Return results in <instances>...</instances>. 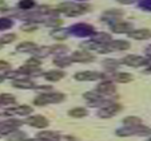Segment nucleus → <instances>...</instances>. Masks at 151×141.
<instances>
[{
    "instance_id": "473e14b6",
    "label": "nucleus",
    "mask_w": 151,
    "mask_h": 141,
    "mask_svg": "<svg viewBox=\"0 0 151 141\" xmlns=\"http://www.w3.org/2000/svg\"><path fill=\"white\" fill-rule=\"evenodd\" d=\"M12 27V20L8 17H0V30H8Z\"/></svg>"
},
{
    "instance_id": "412c9836",
    "label": "nucleus",
    "mask_w": 151,
    "mask_h": 141,
    "mask_svg": "<svg viewBox=\"0 0 151 141\" xmlns=\"http://www.w3.org/2000/svg\"><path fill=\"white\" fill-rule=\"evenodd\" d=\"M19 71L22 73L23 75H39V74H42V70H40L39 67L28 66V65H26V66H22L19 69Z\"/></svg>"
},
{
    "instance_id": "f704fd0d",
    "label": "nucleus",
    "mask_w": 151,
    "mask_h": 141,
    "mask_svg": "<svg viewBox=\"0 0 151 141\" xmlns=\"http://www.w3.org/2000/svg\"><path fill=\"white\" fill-rule=\"evenodd\" d=\"M16 39V35L15 34H7V35H3L0 38V43L1 44H6V43H11L14 40Z\"/></svg>"
},
{
    "instance_id": "e433bc0d",
    "label": "nucleus",
    "mask_w": 151,
    "mask_h": 141,
    "mask_svg": "<svg viewBox=\"0 0 151 141\" xmlns=\"http://www.w3.org/2000/svg\"><path fill=\"white\" fill-rule=\"evenodd\" d=\"M139 7L143 9H147V11H151V0H140Z\"/></svg>"
},
{
    "instance_id": "393cba45",
    "label": "nucleus",
    "mask_w": 151,
    "mask_h": 141,
    "mask_svg": "<svg viewBox=\"0 0 151 141\" xmlns=\"http://www.w3.org/2000/svg\"><path fill=\"white\" fill-rule=\"evenodd\" d=\"M35 49H36V44L32 42H23L16 47V50L20 52H32Z\"/></svg>"
},
{
    "instance_id": "a211bd4d",
    "label": "nucleus",
    "mask_w": 151,
    "mask_h": 141,
    "mask_svg": "<svg viewBox=\"0 0 151 141\" xmlns=\"http://www.w3.org/2000/svg\"><path fill=\"white\" fill-rule=\"evenodd\" d=\"M12 85H14L15 87H17V89H34L35 87V84L32 82V81L29 79H15L14 82H12Z\"/></svg>"
},
{
    "instance_id": "9b49d317",
    "label": "nucleus",
    "mask_w": 151,
    "mask_h": 141,
    "mask_svg": "<svg viewBox=\"0 0 151 141\" xmlns=\"http://www.w3.org/2000/svg\"><path fill=\"white\" fill-rule=\"evenodd\" d=\"M70 58H71L72 62H82V63L94 60V55H91L87 51H75L72 52V55Z\"/></svg>"
},
{
    "instance_id": "39448f33",
    "label": "nucleus",
    "mask_w": 151,
    "mask_h": 141,
    "mask_svg": "<svg viewBox=\"0 0 151 141\" xmlns=\"http://www.w3.org/2000/svg\"><path fill=\"white\" fill-rule=\"evenodd\" d=\"M120 110H122V106H120L119 104L112 102V104L107 105V106H103L102 109L98 112V116H99L100 118H111L112 116L118 114Z\"/></svg>"
},
{
    "instance_id": "a18cd8bd",
    "label": "nucleus",
    "mask_w": 151,
    "mask_h": 141,
    "mask_svg": "<svg viewBox=\"0 0 151 141\" xmlns=\"http://www.w3.org/2000/svg\"><path fill=\"white\" fill-rule=\"evenodd\" d=\"M147 71H151V63H150V67H148V70H147Z\"/></svg>"
},
{
    "instance_id": "bb28decb",
    "label": "nucleus",
    "mask_w": 151,
    "mask_h": 141,
    "mask_svg": "<svg viewBox=\"0 0 151 141\" xmlns=\"http://www.w3.org/2000/svg\"><path fill=\"white\" fill-rule=\"evenodd\" d=\"M114 81L119 82V84H127V82H131L132 81V75L127 74V73H119V74H114L112 75Z\"/></svg>"
},
{
    "instance_id": "f257e3e1",
    "label": "nucleus",
    "mask_w": 151,
    "mask_h": 141,
    "mask_svg": "<svg viewBox=\"0 0 151 141\" xmlns=\"http://www.w3.org/2000/svg\"><path fill=\"white\" fill-rule=\"evenodd\" d=\"M64 100V94L62 93H46V94H42L34 100V104L37 106H42V105H48V104H58V102H62Z\"/></svg>"
},
{
    "instance_id": "f3484780",
    "label": "nucleus",
    "mask_w": 151,
    "mask_h": 141,
    "mask_svg": "<svg viewBox=\"0 0 151 141\" xmlns=\"http://www.w3.org/2000/svg\"><path fill=\"white\" fill-rule=\"evenodd\" d=\"M32 112V109L29 106H17L15 109H7L6 110V114L7 116H11V114H19V116H27Z\"/></svg>"
},
{
    "instance_id": "7ed1b4c3",
    "label": "nucleus",
    "mask_w": 151,
    "mask_h": 141,
    "mask_svg": "<svg viewBox=\"0 0 151 141\" xmlns=\"http://www.w3.org/2000/svg\"><path fill=\"white\" fill-rule=\"evenodd\" d=\"M148 133H151V129H148V128H146V126H142V125L126 126V128H123V129L116 130V134L122 136V137H126V136H134V134L145 136V134H148Z\"/></svg>"
},
{
    "instance_id": "5701e85b",
    "label": "nucleus",
    "mask_w": 151,
    "mask_h": 141,
    "mask_svg": "<svg viewBox=\"0 0 151 141\" xmlns=\"http://www.w3.org/2000/svg\"><path fill=\"white\" fill-rule=\"evenodd\" d=\"M54 63L59 67H66V66H70L72 63V60L70 57H66V55H58L56 58L54 59Z\"/></svg>"
},
{
    "instance_id": "a19ab883",
    "label": "nucleus",
    "mask_w": 151,
    "mask_h": 141,
    "mask_svg": "<svg viewBox=\"0 0 151 141\" xmlns=\"http://www.w3.org/2000/svg\"><path fill=\"white\" fill-rule=\"evenodd\" d=\"M118 1L122 4H131V3H134L135 0H118Z\"/></svg>"
},
{
    "instance_id": "dca6fc26",
    "label": "nucleus",
    "mask_w": 151,
    "mask_h": 141,
    "mask_svg": "<svg viewBox=\"0 0 151 141\" xmlns=\"http://www.w3.org/2000/svg\"><path fill=\"white\" fill-rule=\"evenodd\" d=\"M130 34V36L132 38V39H137V40H145V39H148V38H151V31L150 30H134V31L128 32Z\"/></svg>"
},
{
    "instance_id": "b1692460",
    "label": "nucleus",
    "mask_w": 151,
    "mask_h": 141,
    "mask_svg": "<svg viewBox=\"0 0 151 141\" xmlns=\"http://www.w3.org/2000/svg\"><path fill=\"white\" fill-rule=\"evenodd\" d=\"M63 77H64V71H62V70H51V71L44 74V78L48 81H59Z\"/></svg>"
},
{
    "instance_id": "de8ad7c7",
    "label": "nucleus",
    "mask_w": 151,
    "mask_h": 141,
    "mask_svg": "<svg viewBox=\"0 0 151 141\" xmlns=\"http://www.w3.org/2000/svg\"><path fill=\"white\" fill-rule=\"evenodd\" d=\"M147 141H151V138H150V140H147Z\"/></svg>"
},
{
    "instance_id": "09e8293b",
    "label": "nucleus",
    "mask_w": 151,
    "mask_h": 141,
    "mask_svg": "<svg viewBox=\"0 0 151 141\" xmlns=\"http://www.w3.org/2000/svg\"><path fill=\"white\" fill-rule=\"evenodd\" d=\"M79 1H83V0H79Z\"/></svg>"
},
{
    "instance_id": "49530a36",
    "label": "nucleus",
    "mask_w": 151,
    "mask_h": 141,
    "mask_svg": "<svg viewBox=\"0 0 151 141\" xmlns=\"http://www.w3.org/2000/svg\"><path fill=\"white\" fill-rule=\"evenodd\" d=\"M0 49H1V43H0Z\"/></svg>"
},
{
    "instance_id": "c03bdc74",
    "label": "nucleus",
    "mask_w": 151,
    "mask_h": 141,
    "mask_svg": "<svg viewBox=\"0 0 151 141\" xmlns=\"http://www.w3.org/2000/svg\"><path fill=\"white\" fill-rule=\"evenodd\" d=\"M3 81H4V78H3V77H0V84H1Z\"/></svg>"
},
{
    "instance_id": "79ce46f5",
    "label": "nucleus",
    "mask_w": 151,
    "mask_h": 141,
    "mask_svg": "<svg viewBox=\"0 0 151 141\" xmlns=\"http://www.w3.org/2000/svg\"><path fill=\"white\" fill-rule=\"evenodd\" d=\"M6 8H7L6 3H4V1H1V0H0V9H6Z\"/></svg>"
},
{
    "instance_id": "aec40b11",
    "label": "nucleus",
    "mask_w": 151,
    "mask_h": 141,
    "mask_svg": "<svg viewBox=\"0 0 151 141\" xmlns=\"http://www.w3.org/2000/svg\"><path fill=\"white\" fill-rule=\"evenodd\" d=\"M32 52H34L35 58H37V59H42V58L48 57V55L52 52V49H51V47H47V46L36 47V49H35Z\"/></svg>"
},
{
    "instance_id": "7c9ffc66",
    "label": "nucleus",
    "mask_w": 151,
    "mask_h": 141,
    "mask_svg": "<svg viewBox=\"0 0 151 141\" xmlns=\"http://www.w3.org/2000/svg\"><path fill=\"white\" fill-rule=\"evenodd\" d=\"M70 116L71 117H76V118L84 117V116H87V110L84 108H75V109L70 110Z\"/></svg>"
},
{
    "instance_id": "9d476101",
    "label": "nucleus",
    "mask_w": 151,
    "mask_h": 141,
    "mask_svg": "<svg viewBox=\"0 0 151 141\" xmlns=\"http://www.w3.org/2000/svg\"><path fill=\"white\" fill-rule=\"evenodd\" d=\"M96 93H99L100 95H111L115 93V86L112 82H110V81H104V82L98 85Z\"/></svg>"
},
{
    "instance_id": "cd10ccee",
    "label": "nucleus",
    "mask_w": 151,
    "mask_h": 141,
    "mask_svg": "<svg viewBox=\"0 0 151 141\" xmlns=\"http://www.w3.org/2000/svg\"><path fill=\"white\" fill-rule=\"evenodd\" d=\"M51 35L55 38V39L63 40V39H66V38L68 36V30H66V28H56V30H54V31L51 32Z\"/></svg>"
},
{
    "instance_id": "4be33fe9",
    "label": "nucleus",
    "mask_w": 151,
    "mask_h": 141,
    "mask_svg": "<svg viewBox=\"0 0 151 141\" xmlns=\"http://www.w3.org/2000/svg\"><path fill=\"white\" fill-rule=\"evenodd\" d=\"M92 40L99 44H107L111 42V36L109 34H106V32H99V34H94Z\"/></svg>"
},
{
    "instance_id": "2eb2a0df",
    "label": "nucleus",
    "mask_w": 151,
    "mask_h": 141,
    "mask_svg": "<svg viewBox=\"0 0 151 141\" xmlns=\"http://www.w3.org/2000/svg\"><path fill=\"white\" fill-rule=\"evenodd\" d=\"M111 28H112V31L116 32V34L131 32L132 31V26L130 23H126V22H116V23L111 24Z\"/></svg>"
},
{
    "instance_id": "6e6552de",
    "label": "nucleus",
    "mask_w": 151,
    "mask_h": 141,
    "mask_svg": "<svg viewBox=\"0 0 151 141\" xmlns=\"http://www.w3.org/2000/svg\"><path fill=\"white\" fill-rule=\"evenodd\" d=\"M103 77H104V74L98 73V71H82V73H76L75 74V79H78V81H95Z\"/></svg>"
},
{
    "instance_id": "4c0bfd02",
    "label": "nucleus",
    "mask_w": 151,
    "mask_h": 141,
    "mask_svg": "<svg viewBox=\"0 0 151 141\" xmlns=\"http://www.w3.org/2000/svg\"><path fill=\"white\" fill-rule=\"evenodd\" d=\"M27 65H28V66L39 67V65H40V59H37V58H31V59L27 60Z\"/></svg>"
},
{
    "instance_id": "a878e982",
    "label": "nucleus",
    "mask_w": 151,
    "mask_h": 141,
    "mask_svg": "<svg viewBox=\"0 0 151 141\" xmlns=\"http://www.w3.org/2000/svg\"><path fill=\"white\" fill-rule=\"evenodd\" d=\"M7 140L8 141H24L26 140V134L19 130H12L7 134Z\"/></svg>"
},
{
    "instance_id": "c85d7f7f",
    "label": "nucleus",
    "mask_w": 151,
    "mask_h": 141,
    "mask_svg": "<svg viewBox=\"0 0 151 141\" xmlns=\"http://www.w3.org/2000/svg\"><path fill=\"white\" fill-rule=\"evenodd\" d=\"M119 65H120V62H118V60H115V59H106V60H103V66H104L107 70H110V71H114V70L116 69Z\"/></svg>"
},
{
    "instance_id": "c9c22d12",
    "label": "nucleus",
    "mask_w": 151,
    "mask_h": 141,
    "mask_svg": "<svg viewBox=\"0 0 151 141\" xmlns=\"http://www.w3.org/2000/svg\"><path fill=\"white\" fill-rule=\"evenodd\" d=\"M52 49V52H55V54H59V55H63V52H67V47L66 46H62V44H59V46H55V47H51Z\"/></svg>"
},
{
    "instance_id": "8fccbe9b",
    "label": "nucleus",
    "mask_w": 151,
    "mask_h": 141,
    "mask_svg": "<svg viewBox=\"0 0 151 141\" xmlns=\"http://www.w3.org/2000/svg\"><path fill=\"white\" fill-rule=\"evenodd\" d=\"M0 136H1V134H0Z\"/></svg>"
},
{
    "instance_id": "f03ea898",
    "label": "nucleus",
    "mask_w": 151,
    "mask_h": 141,
    "mask_svg": "<svg viewBox=\"0 0 151 141\" xmlns=\"http://www.w3.org/2000/svg\"><path fill=\"white\" fill-rule=\"evenodd\" d=\"M86 9H87V7L82 6V4L71 3V1L62 3L60 6L56 7V11H62L66 15H68V16H76V15H80L82 12H84Z\"/></svg>"
},
{
    "instance_id": "ddd939ff",
    "label": "nucleus",
    "mask_w": 151,
    "mask_h": 141,
    "mask_svg": "<svg viewBox=\"0 0 151 141\" xmlns=\"http://www.w3.org/2000/svg\"><path fill=\"white\" fill-rule=\"evenodd\" d=\"M80 46L84 50H94V51H98V52H109L107 49H106V44H99V43H96V42H94V40L83 42Z\"/></svg>"
},
{
    "instance_id": "20e7f679",
    "label": "nucleus",
    "mask_w": 151,
    "mask_h": 141,
    "mask_svg": "<svg viewBox=\"0 0 151 141\" xmlns=\"http://www.w3.org/2000/svg\"><path fill=\"white\" fill-rule=\"evenodd\" d=\"M68 32H72L76 36H87V35H94V27L88 26L86 23H79V24H74L71 28L68 30Z\"/></svg>"
},
{
    "instance_id": "6ab92c4d",
    "label": "nucleus",
    "mask_w": 151,
    "mask_h": 141,
    "mask_svg": "<svg viewBox=\"0 0 151 141\" xmlns=\"http://www.w3.org/2000/svg\"><path fill=\"white\" fill-rule=\"evenodd\" d=\"M37 138L43 141H60V136L55 132H40Z\"/></svg>"
},
{
    "instance_id": "37998d69",
    "label": "nucleus",
    "mask_w": 151,
    "mask_h": 141,
    "mask_svg": "<svg viewBox=\"0 0 151 141\" xmlns=\"http://www.w3.org/2000/svg\"><path fill=\"white\" fill-rule=\"evenodd\" d=\"M146 54H147V55H148V57H150V58H151V46H148V47H147V49H146Z\"/></svg>"
},
{
    "instance_id": "f8f14e48",
    "label": "nucleus",
    "mask_w": 151,
    "mask_h": 141,
    "mask_svg": "<svg viewBox=\"0 0 151 141\" xmlns=\"http://www.w3.org/2000/svg\"><path fill=\"white\" fill-rule=\"evenodd\" d=\"M26 122L31 126L35 128H46L48 125V121L47 118H44L43 116H34V117H29L26 120Z\"/></svg>"
},
{
    "instance_id": "423d86ee",
    "label": "nucleus",
    "mask_w": 151,
    "mask_h": 141,
    "mask_svg": "<svg viewBox=\"0 0 151 141\" xmlns=\"http://www.w3.org/2000/svg\"><path fill=\"white\" fill-rule=\"evenodd\" d=\"M122 63L131 67H139L143 66V65H147V59H145L143 57H139V55H127V57L123 58Z\"/></svg>"
},
{
    "instance_id": "2f4dec72",
    "label": "nucleus",
    "mask_w": 151,
    "mask_h": 141,
    "mask_svg": "<svg viewBox=\"0 0 151 141\" xmlns=\"http://www.w3.org/2000/svg\"><path fill=\"white\" fill-rule=\"evenodd\" d=\"M15 97L12 94H1L0 95V105H7V104H14Z\"/></svg>"
},
{
    "instance_id": "4468645a",
    "label": "nucleus",
    "mask_w": 151,
    "mask_h": 141,
    "mask_svg": "<svg viewBox=\"0 0 151 141\" xmlns=\"http://www.w3.org/2000/svg\"><path fill=\"white\" fill-rule=\"evenodd\" d=\"M22 122L20 121H16V120H12V121H3L0 122V134L1 133H9L15 129V128L20 126Z\"/></svg>"
},
{
    "instance_id": "0eeeda50",
    "label": "nucleus",
    "mask_w": 151,
    "mask_h": 141,
    "mask_svg": "<svg viewBox=\"0 0 151 141\" xmlns=\"http://www.w3.org/2000/svg\"><path fill=\"white\" fill-rule=\"evenodd\" d=\"M131 44L126 42V40H111L110 43L106 44L107 51H123V50L130 49Z\"/></svg>"
},
{
    "instance_id": "58836bf2",
    "label": "nucleus",
    "mask_w": 151,
    "mask_h": 141,
    "mask_svg": "<svg viewBox=\"0 0 151 141\" xmlns=\"http://www.w3.org/2000/svg\"><path fill=\"white\" fill-rule=\"evenodd\" d=\"M22 30H24V31H34V30H36V26H34L31 23V26H22Z\"/></svg>"
},
{
    "instance_id": "c756f323",
    "label": "nucleus",
    "mask_w": 151,
    "mask_h": 141,
    "mask_svg": "<svg viewBox=\"0 0 151 141\" xmlns=\"http://www.w3.org/2000/svg\"><path fill=\"white\" fill-rule=\"evenodd\" d=\"M123 122H124L126 126H137V125H140L142 120L139 117H126Z\"/></svg>"
},
{
    "instance_id": "1a4fd4ad",
    "label": "nucleus",
    "mask_w": 151,
    "mask_h": 141,
    "mask_svg": "<svg viewBox=\"0 0 151 141\" xmlns=\"http://www.w3.org/2000/svg\"><path fill=\"white\" fill-rule=\"evenodd\" d=\"M123 12L119 11V9H110V11H106L102 16V20L104 22H109V23L114 24L116 22H119V19L122 17Z\"/></svg>"
},
{
    "instance_id": "72a5a7b5",
    "label": "nucleus",
    "mask_w": 151,
    "mask_h": 141,
    "mask_svg": "<svg viewBox=\"0 0 151 141\" xmlns=\"http://www.w3.org/2000/svg\"><path fill=\"white\" fill-rule=\"evenodd\" d=\"M19 7L22 9H31L35 7V1L34 0H22L19 3Z\"/></svg>"
},
{
    "instance_id": "ea45409f",
    "label": "nucleus",
    "mask_w": 151,
    "mask_h": 141,
    "mask_svg": "<svg viewBox=\"0 0 151 141\" xmlns=\"http://www.w3.org/2000/svg\"><path fill=\"white\" fill-rule=\"evenodd\" d=\"M7 69H9V63L0 60V70H7Z\"/></svg>"
}]
</instances>
